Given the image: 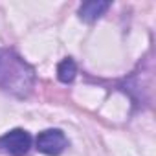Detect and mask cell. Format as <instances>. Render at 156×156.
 <instances>
[{
	"label": "cell",
	"mask_w": 156,
	"mask_h": 156,
	"mask_svg": "<svg viewBox=\"0 0 156 156\" xmlns=\"http://www.w3.org/2000/svg\"><path fill=\"white\" fill-rule=\"evenodd\" d=\"M108 8H110V2H101V0L85 2V4L79 8V17H81L85 22H94V20H98Z\"/></svg>",
	"instance_id": "cell-3"
},
{
	"label": "cell",
	"mask_w": 156,
	"mask_h": 156,
	"mask_svg": "<svg viewBox=\"0 0 156 156\" xmlns=\"http://www.w3.org/2000/svg\"><path fill=\"white\" fill-rule=\"evenodd\" d=\"M75 72H77V68H75V62H73L72 59H64V61H61L59 66H57V77H59L62 83L73 81Z\"/></svg>",
	"instance_id": "cell-4"
},
{
	"label": "cell",
	"mask_w": 156,
	"mask_h": 156,
	"mask_svg": "<svg viewBox=\"0 0 156 156\" xmlns=\"http://www.w3.org/2000/svg\"><path fill=\"white\" fill-rule=\"evenodd\" d=\"M31 147V136L24 129H13L0 136V151L11 156H24Z\"/></svg>",
	"instance_id": "cell-1"
},
{
	"label": "cell",
	"mask_w": 156,
	"mask_h": 156,
	"mask_svg": "<svg viewBox=\"0 0 156 156\" xmlns=\"http://www.w3.org/2000/svg\"><path fill=\"white\" fill-rule=\"evenodd\" d=\"M35 143H37L39 152L48 154V156H57V154H61L66 149L68 140L59 129H48V130L39 132Z\"/></svg>",
	"instance_id": "cell-2"
},
{
	"label": "cell",
	"mask_w": 156,
	"mask_h": 156,
	"mask_svg": "<svg viewBox=\"0 0 156 156\" xmlns=\"http://www.w3.org/2000/svg\"><path fill=\"white\" fill-rule=\"evenodd\" d=\"M0 75H4V64H2V59H0Z\"/></svg>",
	"instance_id": "cell-5"
}]
</instances>
